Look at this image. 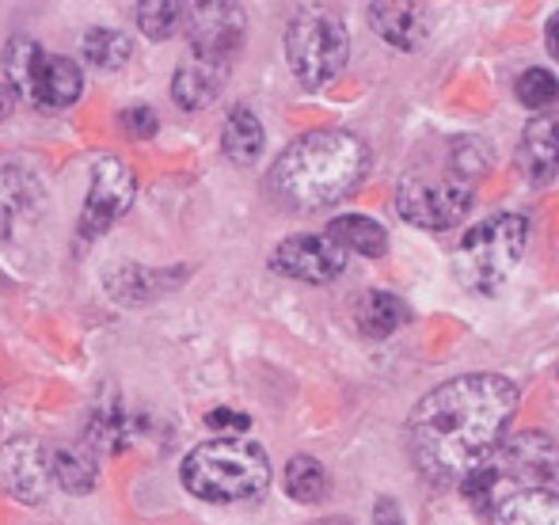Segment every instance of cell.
<instances>
[{"mask_svg":"<svg viewBox=\"0 0 559 525\" xmlns=\"http://www.w3.org/2000/svg\"><path fill=\"white\" fill-rule=\"evenodd\" d=\"M518 411V389L502 373H464L415 404L407 445L435 484H456L502 442Z\"/></svg>","mask_w":559,"mask_h":525,"instance_id":"6da1fadb","label":"cell"},{"mask_svg":"<svg viewBox=\"0 0 559 525\" xmlns=\"http://www.w3.org/2000/svg\"><path fill=\"white\" fill-rule=\"evenodd\" d=\"M369 153L354 133L317 130L297 138L286 153L274 160L271 187L278 199L297 210H320L346 199L366 179Z\"/></svg>","mask_w":559,"mask_h":525,"instance_id":"7a4b0ae2","label":"cell"},{"mask_svg":"<svg viewBox=\"0 0 559 525\" xmlns=\"http://www.w3.org/2000/svg\"><path fill=\"white\" fill-rule=\"evenodd\" d=\"M183 488L206 503H248L271 488V457L240 434L210 438L187 453Z\"/></svg>","mask_w":559,"mask_h":525,"instance_id":"3957f363","label":"cell"},{"mask_svg":"<svg viewBox=\"0 0 559 525\" xmlns=\"http://www.w3.org/2000/svg\"><path fill=\"white\" fill-rule=\"evenodd\" d=\"M530 244V222L522 214H495L472 225L456 248V278L472 294H495L522 263Z\"/></svg>","mask_w":559,"mask_h":525,"instance_id":"277c9868","label":"cell"},{"mask_svg":"<svg viewBox=\"0 0 559 525\" xmlns=\"http://www.w3.org/2000/svg\"><path fill=\"white\" fill-rule=\"evenodd\" d=\"M4 73L15 96L38 111H66L84 92L81 65L61 53H46L31 38H12L4 53Z\"/></svg>","mask_w":559,"mask_h":525,"instance_id":"5b68a950","label":"cell"},{"mask_svg":"<svg viewBox=\"0 0 559 525\" xmlns=\"http://www.w3.org/2000/svg\"><path fill=\"white\" fill-rule=\"evenodd\" d=\"M472 202H476V179L464 176L456 164L449 171L415 168L396 187L400 217L412 222L415 229H430V232L461 225L468 217Z\"/></svg>","mask_w":559,"mask_h":525,"instance_id":"8992f818","label":"cell"},{"mask_svg":"<svg viewBox=\"0 0 559 525\" xmlns=\"http://www.w3.org/2000/svg\"><path fill=\"white\" fill-rule=\"evenodd\" d=\"M350 53V35L346 23L335 12H320V8H305L289 20L286 27V61L294 76L305 88H324L332 84L346 65Z\"/></svg>","mask_w":559,"mask_h":525,"instance_id":"52a82bcc","label":"cell"},{"mask_svg":"<svg viewBox=\"0 0 559 525\" xmlns=\"http://www.w3.org/2000/svg\"><path fill=\"white\" fill-rule=\"evenodd\" d=\"M133 194H138V179L126 168V160L99 156L96 168H92V187H88V199H84L76 232L84 240H99L133 206Z\"/></svg>","mask_w":559,"mask_h":525,"instance_id":"ba28073f","label":"cell"},{"mask_svg":"<svg viewBox=\"0 0 559 525\" xmlns=\"http://www.w3.org/2000/svg\"><path fill=\"white\" fill-rule=\"evenodd\" d=\"M187 38L191 53L233 65V53L243 46V8L240 4H187Z\"/></svg>","mask_w":559,"mask_h":525,"instance_id":"9c48e42d","label":"cell"},{"mask_svg":"<svg viewBox=\"0 0 559 525\" xmlns=\"http://www.w3.org/2000/svg\"><path fill=\"white\" fill-rule=\"evenodd\" d=\"M271 266L278 274H286V278L320 286V282H332V278L343 274L346 252L335 244L332 237H328V232H324V237L301 232V237H289V240H282V244L274 248Z\"/></svg>","mask_w":559,"mask_h":525,"instance_id":"30bf717a","label":"cell"},{"mask_svg":"<svg viewBox=\"0 0 559 525\" xmlns=\"http://www.w3.org/2000/svg\"><path fill=\"white\" fill-rule=\"evenodd\" d=\"M514 164L525 183H533V187L552 183L559 171V115L556 111L533 115L530 127L522 130V141H518Z\"/></svg>","mask_w":559,"mask_h":525,"instance_id":"8fae6325","label":"cell"},{"mask_svg":"<svg viewBox=\"0 0 559 525\" xmlns=\"http://www.w3.org/2000/svg\"><path fill=\"white\" fill-rule=\"evenodd\" d=\"M369 23L396 50H419L435 31V8L412 4V0H384V4H369Z\"/></svg>","mask_w":559,"mask_h":525,"instance_id":"7c38bea8","label":"cell"},{"mask_svg":"<svg viewBox=\"0 0 559 525\" xmlns=\"http://www.w3.org/2000/svg\"><path fill=\"white\" fill-rule=\"evenodd\" d=\"M228 81V61H214V58H191L176 69V81H171V99H176L183 111H202L210 107L217 96H222Z\"/></svg>","mask_w":559,"mask_h":525,"instance_id":"4fadbf2b","label":"cell"},{"mask_svg":"<svg viewBox=\"0 0 559 525\" xmlns=\"http://www.w3.org/2000/svg\"><path fill=\"white\" fill-rule=\"evenodd\" d=\"M507 468H510V476H518V480L525 484V488H537V480L556 476L559 453H556V445L548 442L545 434H522V438H514V442H510L499 473H507Z\"/></svg>","mask_w":559,"mask_h":525,"instance_id":"5bb4252c","label":"cell"},{"mask_svg":"<svg viewBox=\"0 0 559 525\" xmlns=\"http://www.w3.org/2000/svg\"><path fill=\"white\" fill-rule=\"evenodd\" d=\"M491 525H559V496L548 488H522L502 499Z\"/></svg>","mask_w":559,"mask_h":525,"instance_id":"9a60e30c","label":"cell"},{"mask_svg":"<svg viewBox=\"0 0 559 525\" xmlns=\"http://www.w3.org/2000/svg\"><path fill=\"white\" fill-rule=\"evenodd\" d=\"M263 145H266V133H263V122L255 119V111L233 107L222 130V148L228 160L240 164V168H251V164L263 156Z\"/></svg>","mask_w":559,"mask_h":525,"instance_id":"2e32d148","label":"cell"},{"mask_svg":"<svg viewBox=\"0 0 559 525\" xmlns=\"http://www.w3.org/2000/svg\"><path fill=\"white\" fill-rule=\"evenodd\" d=\"M328 237H332L343 252H358V255H366V260H381V255L389 252V237H384V229L366 214L335 217V222L328 225Z\"/></svg>","mask_w":559,"mask_h":525,"instance_id":"e0dca14e","label":"cell"},{"mask_svg":"<svg viewBox=\"0 0 559 525\" xmlns=\"http://www.w3.org/2000/svg\"><path fill=\"white\" fill-rule=\"evenodd\" d=\"M358 327L366 335H373V339H384V335H392L396 327H404L407 320H412V309H407L404 301H400L396 294H384V289H369V294H361L358 301Z\"/></svg>","mask_w":559,"mask_h":525,"instance_id":"ac0fdd59","label":"cell"},{"mask_svg":"<svg viewBox=\"0 0 559 525\" xmlns=\"http://www.w3.org/2000/svg\"><path fill=\"white\" fill-rule=\"evenodd\" d=\"M286 496L297 503H320L328 496V473L317 457H294L286 465Z\"/></svg>","mask_w":559,"mask_h":525,"instance_id":"d6986e66","label":"cell"},{"mask_svg":"<svg viewBox=\"0 0 559 525\" xmlns=\"http://www.w3.org/2000/svg\"><path fill=\"white\" fill-rule=\"evenodd\" d=\"M133 46L130 38L122 35V31H111V27H92L88 35H84V58L92 61L96 69H122L126 61H130Z\"/></svg>","mask_w":559,"mask_h":525,"instance_id":"ffe728a7","label":"cell"},{"mask_svg":"<svg viewBox=\"0 0 559 525\" xmlns=\"http://www.w3.org/2000/svg\"><path fill=\"white\" fill-rule=\"evenodd\" d=\"M138 27L145 31L153 43H164V38H171L179 27H187V4H171V0L138 4Z\"/></svg>","mask_w":559,"mask_h":525,"instance_id":"44dd1931","label":"cell"},{"mask_svg":"<svg viewBox=\"0 0 559 525\" xmlns=\"http://www.w3.org/2000/svg\"><path fill=\"white\" fill-rule=\"evenodd\" d=\"M53 480L66 491H73V496H81V491H88L92 484H96V465H92L88 453L61 450L58 457H53Z\"/></svg>","mask_w":559,"mask_h":525,"instance_id":"7402d4cb","label":"cell"},{"mask_svg":"<svg viewBox=\"0 0 559 525\" xmlns=\"http://www.w3.org/2000/svg\"><path fill=\"white\" fill-rule=\"evenodd\" d=\"M514 92L530 111H545V107H552L559 99V81L548 69H530V73L518 76Z\"/></svg>","mask_w":559,"mask_h":525,"instance_id":"603a6c76","label":"cell"},{"mask_svg":"<svg viewBox=\"0 0 559 525\" xmlns=\"http://www.w3.org/2000/svg\"><path fill=\"white\" fill-rule=\"evenodd\" d=\"M122 127H126L130 138H153V133H156V115L148 111V107H126Z\"/></svg>","mask_w":559,"mask_h":525,"instance_id":"cb8c5ba5","label":"cell"},{"mask_svg":"<svg viewBox=\"0 0 559 525\" xmlns=\"http://www.w3.org/2000/svg\"><path fill=\"white\" fill-rule=\"evenodd\" d=\"M206 422L214 430H248V415L243 411H233V407H214V411L206 415Z\"/></svg>","mask_w":559,"mask_h":525,"instance_id":"d4e9b609","label":"cell"},{"mask_svg":"<svg viewBox=\"0 0 559 525\" xmlns=\"http://www.w3.org/2000/svg\"><path fill=\"white\" fill-rule=\"evenodd\" d=\"M373 522L377 525H404V518H400V511H396V503H392V499H381V503H377Z\"/></svg>","mask_w":559,"mask_h":525,"instance_id":"484cf974","label":"cell"},{"mask_svg":"<svg viewBox=\"0 0 559 525\" xmlns=\"http://www.w3.org/2000/svg\"><path fill=\"white\" fill-rule=\"evenodd\" d=\"M545 35H548V50H552V58L559 61V12L552 15V20H548V31H545Z\"/></svg>","mask_w":559,"mask_h":525,"instance_id":"4316f807","label":"cell"},{"mask_svg":"<svg viewBox=\"0 0 559 525\" xmlns=\"http://www.w3.org/2000/svg\"><path fill=\"white\" fill-rule=\"evenodd\" d=\"M8 111H12V96H8V92L0 88V122L8 119Z\"/></svg>","mask_w":559,"mask_h":525,"instance_id":"83f0119b","label":"cell"}]
</instances>
